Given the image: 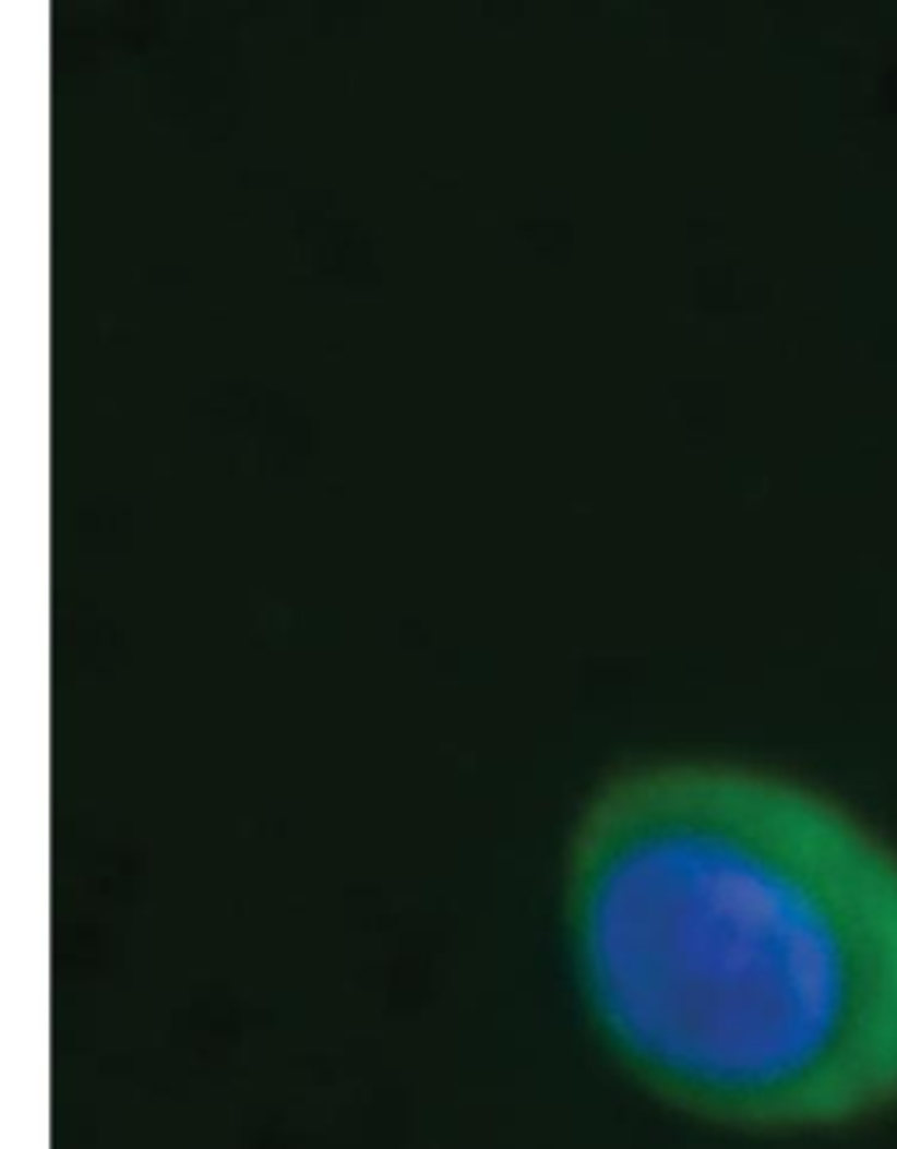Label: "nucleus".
<instances>
[{
    "label": "nucleus",
    "instance_id": "1",
    "mask_svg": "<svg viewBox=\"0 0 897 1149\" xmlns=\"http://www.w3.org/2000/svg\"><path fill=\"white\" fill-rule=\"evenodd\" d=\"M561 929L589 1020L667 1101L757 1128L897 1104V848L835 792L621 764L572 821Z\"/></svg>",
    "mask_w": 897,
    "mask_h": 1149
}]
</instances>
